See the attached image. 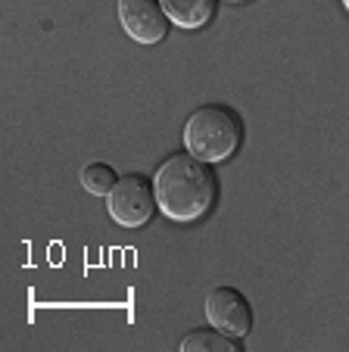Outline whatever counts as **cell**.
<instances>
[{
  "label": "cell",
  "instance_id": "obj_1",
  "mask_svg": "<svg viewBox=\"0 0 349 352\" xmlns=\"http://www.w3.org/2000/svg\"><path fill=\"white\" fill-rule=\"evenodd\" d=\"M159 212L171 221H197L215 206L218 199V175L212 162L193 153H175L156 168Z\"/></svg>",
  "mask_w": 349,
  "mask_h": 352
},
{
  "label": "cell",
  "instance_id": "obj_7",
  "mask_svg": "<svg viewBox=\"0 0 349 352\" xmlns=\"http://www.w3.org/2000/svg\"><path fill=\"white\" fill-rule=\"evenodd\" d=\"M181 352H240L244 343L240 337H231V333L218 331V327H197L181 340Z\"/></svg>",
  "mask_w": 349,
  "mask_h": 352
},
{
  "label": "cell",
  "instance_id": "obj_4",
  "mask_svg": "<svg viewBox=\"0 0 349 352\" xmlns=\"http://www.w3.org/2000/svg\"><path fill=\"white\" fill-rule=\"evenodd\" d=\"M206 321L231 337L244 340L253 331V306L237 287H215L206 296Z\"/></svg>",
  "mask_w": 349,
  "mask_h": 352
},
{
  "label": "cell",
  "instance_id": "obj_3",
  "mask_svg": "<svg viewBox=\"0 0 349 352\" xmlns=\"http://www.w3.org/2000/svg\"><path fill=\"white\" fill-rule=\"evenodd\" d=\"M106 209H109V219L122 228H144L153 219V212L159 209L156 199V184L153 178L140 172L122 175L116 181V187L106 197Z\"/></svg>",
  "mask_w": 349,
  "mask_h": 352
},
{
  "label": "cell",
  "instance_id": "obj_9",
  "mask_svg": "<svg viewBox=\"0 0 349 352\" xmlns=\"http://www.w3.org/2000/svg\"><path fill=\"white\" fill-rule=\"evenodd\" d=\"M343 7H346V13H349V0H343Z\"/></svg>",
  "mask_w": 349,
  "mask_h": 352
},
{
  "label": "cell",
  "instance_id": "obj_5",
  "mask_svg": "<svg viewBox=\"0 0 349 352\" xmlns=\"http://www.w3.org/2000/svg\"><path fill=\"white\" fill-rule=\"evenodd\" d=\"M119 22L138 44H159L171 25L159 0H119Z\"/></svg>",
  "mask_w": 349,
  "mask_h": 352
},
{
  "label": "cell",
  "instance_id": "obj_8",
  "mask_svg": "<svg viewBox=\"0 0 349 352\" xmlns=\"http://www.w3.org/2000/svg\"><path fill=\"white\" fill-rule=\"evenodd\" d=\"M116 181H119V175H116L112 166H106V162H87L81 168V187L87 193H94V197H109Z\"/></svg>",
  "mask_w": 349,
  "mask_h": 352
},
{
  "label": "cell",
  "instance_id": "obj_2",
  "mask_svg": "<svg viewBox=\"0 0 349 352\" xmlns=\"http://www.w3.org/2000/svg\"><path fill=\"white\" fill-rule=\"evenodd\" d=\"M244 144V122L231 107H200L184 122V150L206 162H224Z\"/></svg>",
  "mask_w": 349,
  "mask_h": 352
},
{
  "label": "cell",
  "instance_id": "obj_10",
  "mask_svg": "<svg viewBox=\"0 0 349 352\" xmlns=\"http://www.w3.org/2000/svg\"><path fill=\"white\" fill-rule=\"evenodd\" d=\"M231 3H244V0H231Z\"/></svg>",
  "mask_w": 349,
  "mask_h": 352
},
{
  "label": "cell",
  "instance_id": "obj_6",
  "mask_svg": "<svg viewBox=\"0 0 349 352\" xmlns=\"http://www.w3.org/2000/svg\"><path fill=\"white\" fill-rule=\"evenodd\" d=\"M171 25L178 28H203L215 16V0H159Z\"/></svg>",
  "mask_w": 349,
  "mask_h": 352
}]
</instances>
